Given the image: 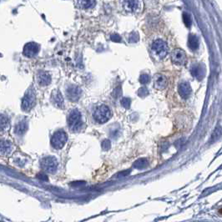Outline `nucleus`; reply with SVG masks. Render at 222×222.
Returning a JSON list of instances; mask_svg holds the SVG:
<instances>
[{"label":"nucleus","mask_w":222,"mask_h":222,"mask_svg":"<svg viewBox=\"0 0 222 222\" xmlns=\"http://www.w3.org/2000/svg\"><path fill=\"white\" fill-rule=\"evenodd\" d=\"M171 60L176 65H184L186 63V54L181 48H175L171 53Z\"/></svg>","instance_id":"7"},{"label":"nucleus","mask_w":222,"mask_h":222,"mask_svg":"<svg viewBox=\"0 0 222 222\" xmlns=\"http://www.w3.org/2000/svg\"><path fill=\"white\" fill-rule=\"evenodd\" d=\"M183 21H184V24H185V26L187 28H189L191 26V24H192L191 17L187 13H184L183 14Z\"/></svg>","instance_id":"22"},{"label":"nucleus","mask_w":222,"mask_h":222,"mask_svg":"<svg viewBox=\"0 0 222 222\" xmlns=\"http://www.w3.org/2000/svg\"><path fill=\"white\" fill-rule=\"evenodd\" d=\"M76 7L82 8V9H87V8H93L96 4V2L94 0H84V1H77L75 2Z\"/></svg>","instance_id":"16"},{"label":"nucleus","mask_w":222,"mask_h":222,"mask_svg":"<svg viewBox=\"0 0 222 222\" xmlns=\"http://www.w3.org/2000/svg\"><path fill=\"white\" fill-rule=\"evenodd\" d=\"M148 89L145 87L140 88V89L138 90V94H139V96H140V97H145V96L148 94Z\"/></svg>","instance_id":"25"},{"label":"nucleus","mask_w":222,"mask_h":222,"mask_svg":"<svg viewBox=\"0 0 222 222\" xmlns=\"http://www.w3.org/2000/svg\"><path fill=\"white\" fill-rule=\"evenodd\" d=\"M68 127L73 131L80 130L84 123L82 121V116L80 112L78 109H73L68 118Z\"/></svg>","instance_id":"2"},{"label":"nucleus","mask_w":222,"mask_h":222,"mask_svg":"<svg viewBox=\"0 0 222 222\" xmlns=\"http://www.w3.org/2000/svg\"><path fill=\"white\" fill-rule=\"evenodd\" d=\"M130 172H131V170L130 169H127V170H124V171H121V172H120L118 175H116V178H118V179H121V178H124V177H125V176H127L130 174Z\"/></svg>","instance_id":"26"},{"label":"nucleus","mask_w":222,"mask_h":222,"mask_svg":"<svg viewBox=\"0 0 222 222\" xmlns=\"http://www.w3.org/2000/svg\"><path fill=\"white\" fill-rule=\"evenodd\" d=\"M111 40L112 41H115V42H120V37L118 35V34H112L111 35Z\"/></svg>","instance_id":"30"},{"label":"nucleus","mask_w":222,"mask_h":222,"mask_svg":"<svg viewBox=\"0 0 222 222\" xmlns=\"http://www.w3.org/2000/svg\"><path fill=\"white\" fill-rule=\"evenodd\" d=\"M37 80H38V82H39V85H41V86H46V85L50 84L51 77H50V74H48V72L42 71V72H39L38 74Z\"/></svg>","instance_id":"14"},{"label":"nucleus","mask_w":222,"mask_h":222,"mask_svg":"<svg viewBox=\"0 0 222 222\" xmlns=\"http://www.w3.org/2000/svg\"><path fill=\"white\" fill-rule=\"evenodd\" d=\"M12 148H13V145L9 141H7V140L0 141V152L6 154V153L10 152Z\"/></svg>","instance_id":"19"},{"label":"nucleus","mask_w":222,"mask_h":222,"mask_svg":"<svg viewBox=\"0 0 222 222\" xmlns=\"http://www.w3.org/2000/svg\"><path fill=\"white\" fill-rule=\"evenodd\" d=\"M188 46L193 51H195L198 48V47H199V39H198V37L196 35H195V34H189V35Z\"/></svg>","instance_id":"15"},{"label":"nucleus","mask_w":222,"mask_h":222,"mask_svg":"<svg viewBox=\"0 0 222 222\" xmlns=\"http://www.w3.org/2000/svg\"><path fill=\"white\" fill-rule=\"evenodd\" d=\"M111 115H112V113L109 108L106 105L102 104L98 108H96L93 116L95 121L100 124H104V123H106L110 119Z\"/></svg>","instance_id":"3"},{"label":"nucleus","mask_w":222,"mask_h":222,"mask_svg":"<svg viewBox=\"0 0 222 222\" xmlns=\"http://www.w3.org/2000/svg\"><path fill=\"white\" fill-rule=\"evenodd\" d=\"M123 3L125 10L129 13H137L141 8V2L140 1H124Z\"/></svg>","instance_id":"11"},{"label":"nucleus","mask_w":222,"mask_h":222,"mask_svg":"<svg viewBox=\"0 0 222 222\" xmlns=\"http://www.w3.org/2000/svg\"><path fill=\"white\" fill-rule=\"evenodd\" d=\"M41 166L48 173H54L58 168V161L53 156H48L42 160Z\"/></svg>","instance_id":"6"},{"label":"nucleus","mask_w":222,"mask_h":222,"mask_svg":"<svg viewBox=\"0 0 222 222\" xmlns=\"http://www.w3.org/2000/svg\"><path fill=\"white\" fill-rule=\"evenodd\" d=\"M9 125V120L8 118L5 115H1L0 116V130L6 129Z\"/></svg>","instance_id":"21"},{"label":"nucleus","mask_w":222,"mask_h":222,"mask_svg":"<svg viewBox=\"0 0 222 222\" xmlns=\"http://www.w3.org/2000/svg\"><path fill=\"white\" fill-rule=\"evenodd\" d=\"M68 140L67 134L64 130H58L55 132L51 139V145L54 149H62L66 144Z\"/></svg>","instance_id":"4"},{"label":"nucleus","mask_w":222,"mask_h":222,"mask_svg":"<svg viewBox=\"0 0 222 222\" xmlns=\"http://www.w3.org/2000/svg\"><path fill=\"white\" fill-rule=\"evenodd\" d=\"M111 146V143L109 141V140H104L102 142V148L104 150H108Z\"/></svg>","instance_id":"27"},{"label":"nucleus","mask_w":222,"mask_h":222,"mask_svg":"<svg viewBox=\"0 0 222 222\" xmlns=\"http://www.w3.org/2000/svg\"><path fill=\"white\" fill-rule=\"evenodd\" d=\"M27 128H28L27 123H26L25 121H22V122H19V123L16 125L15 130H16V133H17V134L21 135V134H24V133L27 130Z\"/></svg>","instance_id":"20"},{"label":"nucleus","mask_w":222,"mask_h":222,"mask_svg":"<svg viewBox=\"0 0 222 222\" xmlns=\"http://www.w3.org/2000/svg\"><path fill=\"white\" fill-rule=\"evenodd\" d=\"M138 41V34L136 33L131 34L129 37V42H137Z\"/></svg>","instance_id":"29"},{"label":"nucleus","mask_w":222,"mask_h":222,"mask_svg":"<svg viewBox=\"0 0 222 222\" xmlns=\"http://www.w3.org/2000/svg\"><path fill=\"white\" fill-rule=\"evenodd\" d=\"M151 54L156 60H162L168 54V45L162 39H155L151 44Z\"/></svg>","instance_id":"1"},{"label":"nucleus","mask_w":222,"mask_h":222,"mask_svg":"<svg viewBox=\"0 0 222 222\" xmlns=\"http://www.w3.org/2000/svg\"><path fill=\"white\" fill-rule=\"evenodd\" d=\"M178 91L182 98L186 100L191 94V87H190L189 84L187 82H182L179 84Z\"/></svg>","instance_id":"12"},{"label":"nucleus","mask_w":222,"mask_h":222,"mask_svg":"<svg viewBox=\"0 0 222 222\" xmlns=\"http://www.w3.org/2000/svg\"><path fill=\"white\" fill-rule=\"evenodd\" d=\"M85 185L84 181H74L73 183H71V185L74 187V188H79V187H82Z\"/></svg>","instance_id":"28"},{"label":"nucleus","mask_w":222,"mask_h":222,"mask_svg":"<svg viewBox=\"0 0 222 222\" xmlns=\"http://www.w3.org/2000/svg\"><path fill=\"white\" fill-rule=\"evenodd\" d=\"M120 103H121V105L123 107L125 108V109H129L130 107V104H131V100L129 98H123L120 101Z\"/></svg>","instance_id":"23"},{"label":"nucleus","mask_w":222,"mask_h":222,"mask_svg":"<svg viewBox=\"0 0 222 222\" xmlns=\"http://www.w3.org/2000/svg\"><path fill=\"white\" fill-rule=\"evenodd\" d=\"M149 80H150L149 76L146 74H141V76L140 77V82L142 84H148L149 82Z\"/></svg>","instance_id":"24"},{"label":"nucleus","mask_w":222,"mask_h":222,"mask_svg":"<svg viewBox=\"0 0 222 222\" xmlns=\"http://www.w3.org/2000/svg\"><path fill=\"white\" fill-rule=\"evenodd\" d=\"M191 73H192V74L195 76V78H197L199 80H201L202 78H203V76L205 75L204 68H202V66H200L198 64H195V65L192 66V68H191Z\"/></svg>","instance_id":"17"},{"label":"nucleus","mask_w":222,"mask_h":222,"mask_svg":"<svg viewBox=\"0 0 222 222\" xmlns=\"http://www.w3.org/2000/svg\"><path fill=\"white\" fill-rule=\"evenodd\" d=\"M35 92L33 89V88H29L26 92V94L24 95V97L23 98L22 100V109L25 111H29L31 109L35 104Z\"/></svg>","instance_id":"5"},{"label":"nucleus","mask_w":222,"mask_h":222,"mask_svg":"<svg viewBox=\"0 0 222 222\" xmlns=\"http://www.w3.org/2000/svg\"><path fill=\"white\" fill-rule=\"evenodd\" d=\"M134 168L138 169H146L149 166V161L147 159L141 158L137 160L135 163L133 164Z\"/></svg>","instance_id":"18"},{"label":"nucleus","mask_w":222,"mask_h":222,"mask_svg":"<svg viewBox=\"0 0 222 222\" xmlns=\"http://www.w3.org/2000/svg\"><path fill=\"white\" fill-rule=\"evenodd\" d=\"M154 86L159 90H163L168 86L167 78L161 74H157L154 76Z\"/></svg>","instance_id":"10"},{"label":"nucleus","mask_w":222,"mask_h":222,"mask_svg":"<svg viewBox=\"0 0 222 222\" xmlns=\"http://www.w3.org/2000/svg\"><path fill=\"white\" fill-rule=\"evenodd\" d=\"M52 101L54 103V104L56 107L63 109L64 107V98L62 96L61 93L59 90H54L51 96Z\"/></svg>","instance_id":"13"},{"label":"nucleus","mask_w":222,"mask_h":222,"mask_svg":"<svg viewBox=\"0 0 222 222\" xmlns=\"http://www.w3.org/2000/svg\"><path fill=\"white\" fill-rule=\"evenodd\" d=\"M82 91L80 88L76 85H70L66 89V95L68 100L72 102H76L78 101L81 97Z\"/></svg>","instance_id":"8"},{"label":"nucleus","mask_w":222,"mask_h":222,"mask_svg":"<svg viewBox=\"0 0 222 222\" xmlns=\"http://www.w3.org/2000/svg\"><path fill=\"white\" fill-rule=\"evenodd\" d=\"M39 51V45L36 43L31 42L27 44L24 48V54L28 58H33Z\"/></svg>","instance_id":"9"}]
</instances>
